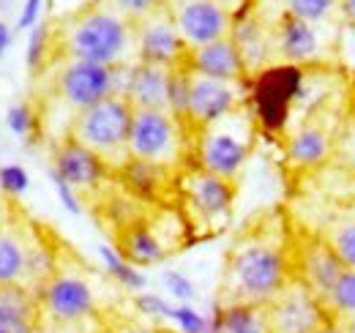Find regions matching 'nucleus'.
<instances>
[{
  "label": "nucleus",
  "instance_id": "1",
  "mask_svg": "<svg viewBox=\"0 0 355 333\" xmlns=\"http://www.w3.org/2000/svg\"><path fill=\"white\" fill-rule=\"evenodd\" d=\"M293 276V230L282 210L252 219L224 257L216 306L268 303Z\"/></svg>",
  "mask_w": 355,
  "mask_h": 333
},
{
  "label": "nucleus",
  "instance_id": "2",
  "mask_svg": "<svg viewBox=\"0 0 355 333\" xmlns=\"http://www.w3.org/2000/svg\"><path fill=\"white\" fill-rule=\"evenodd\" d=\"M58 52L71 60H90L101 66L137 63L134 25L107 6H90L60 19V31H52Z\"/></svg>",
  "mask_w": 355,
  "mask_h": 333
},
{
  "label": "nucleus",
  "instance_id": "3",
  "mask_svg": "<svg viewBox=\"0 0 355 333\" xmlns=\"http://www.w3.org/2000/svg\"><path fill=\"white\" fill-rule=\"evenodd\" d=\"M254 139H257V115L249 104H243L230 115L194 131V145H191L194 164L235 183L252 156Z\"/></svg>",
  "mask_w": 355,
  "mask_h": 333
},
{
  "label": "nucleus",
  "instance_id": "4",
  "mask_svg": "<svg viewBox=\"0 0 355 333\" xmlns=\"http://www.w3.org/2000/svg\"><path fill=\"white\" fill-rule=\"evenodd\" d=\"M134 107L126 96L115 93L101 99L88 110L77 112L69 121L66 137L77 139L93 151L112 172H121V166L129 162V128H132Z\"/></svg>",
  "mask_w": 355,
  "mask_h": 333
},
{
  "label": "nucleus",
  "instance_id": "5",
  "mask_svg": "<svg viewBox=\"0 0 355 333\" xmlns=\"http://www.w3.org/2000/svg\"><path fill=\"white\" fill-rule=\"evenodd\" d=\"M342 121H345V96L342 93H328L314 101L301 118L284 142V159L293 172H311L322 166L342 134Z\"/></svg>",
  "mask_w": 355,
  "mask_h": 333
},
{
  "label": "nucleus",
  "instance_id": "6",
  "mask_svg": "<svg viewBox=\"0 0 355 333\" xmlns=\"http://www.w3.org/2000/svg\"><path fill=\"white\" fill-rule=\"evenodd\" d=\"M194 131L170 110H134L129 128V159L159 164L170 172L183 169L191 153Z\"/></svg>",
  "mask_w": 355,
  "mask_h": 333
},
{
  "label": "nucleus",
  "instance_id": "7",
  "mask_svg": "<svg viewBox=\"0 0 355 333\" xmlns=\"http://www.w3.org/2000/svg\"><path fill=\"white\" fill-rule=\"evenodd\" d=\"M129 66H101L90 60H71L63 58L55 74V96L58 101L71 112V118L93 104H98L107 96H115L126 90L129 83Z\"/></svg>",
  "mask_w": 355,
  "mask_h": 333
},
{
  "label": "nucleus",
  "instance_id": "8",
  "mask_svg": "<svg viewBox=\"0 0 355 333\" xmlns=\"http://www.w3.org/2000/svg\"><path fill=\"white\" fill-rule=\"evenodd\" d=\"M178 191L186 205L189 221L197 230L219 232L230 221V213L235 205V183L224 180L219 175L189 164L178 175Z\"/></svg>",
  "mask_w": 355,
  "mask_h": 333
},
{
  "label": "nucleus",
  "instance_id": "9",
  "mask_svg": "<svg viewBox=\"0 0 355 333\" xmlns=\"http://www.w3.org/2000/svg\"><path fill=\"white\" fill-rule=\"evenodd\" d=\"M328 28L334 25H309L290 14H279L270 25L273 66H293V69L325 66L328 55L334 52V33H325Z\"/></svg>",
  "mask_w": 355,
  "mask_h": 333
},
{
  "label": "nucleus",
  "instance_id": "10",
  "mask_svg": "<svg viewBox=\"0 0 355 333\" xmlns=\"http://www.w3.org/2000/svg\"><path fill=\"white\" fill-rule=\"evenodd\" d=\"M39 309L55 325H80L96 314L93 284L74 268H55L39 290Z\"/></svg>",
  "mask_w": 355,
  "mask_h": 333
},
{
  "label": "nucleus",
  "instance_id": "11",
  "mask_svg": "<svg viewBox=\"0 0 355 333\" xmlns=\"http://www.w3.org/2000/svg\"><path fill=\"white\" fill-rule=\"evenodd\" d=\"M252 85L249 83H224L202 74L189 71V107H186V126L191 131L214 123L232 110L249 104Z\"/></svg>",
  "mask_w": 355,
  "mask_h": 333
},
{
  "label": "nucleus",
  "instance_id": "12",
  "mask_svg": "<svg viewBox=\"0 0 355 333\" xmlns=\"http://www.w3.org/2000/svg\"><path fill=\"white\" fill-rule=\"evenodd\" d=\"M266 320L268 333H311L328 317L314 292L298 276H290L266 303Z\"/></svg>",
  "mask_w": 355,
  "mask_h": 333
},
{
  "label": "nucleus",
  "instance_id": "13",
  "mask_svg": "<svg viewBox=\"0 0 355 333\" xmlns=\"http://www.w3.org/2000/svg\"><path fill=\"white\" fill-rule=\"evenodd\" d=\"M134 49H137V60H142V63H156V66H167V69L186 63L189 46L178 33L170 3L162 6L159 11L148 14L145 19L134 22Z\"/></svg>",
  "mask_w": 355,
  "mask_h": 333
},
{
  "label": "nucleus",
  "instance_id": "14",
  "mask_svg": "<svg viewBox=\"0 0 355 333\" xmlns=\"http://www.w3.org/2000/svg\"><path fill=\"white\" fill-rule=\"evenodd\" d=\"M345 265L334 249L322 241L320 232L314 230H293V276H298L314 298L322 303V298L334 287Z\"/></svg>",
  "mask_w": 355,
  "mask_h": 333
},
{
  "label": "nucleus",
  "instance_id": "15",
  "mask_svg": "<svg viewBox=\"0 0 355 333\" xmlns=\"http://www.w3.org/2000/svg\"><path fill=\"white\" fill-rule=\"evenodd\" d=\"M178 33L189 49L227 39L232 33V14L216 0H173Z\"/></svg>",
  "mask_w": 355,
  "mask_h": 333
},
{
  "label": "nucleus",
  "instance_id": "16",
  "mask_svg": "<svg viewBox=\"0 0 355 333\" xmlns=\"http://www.w3.org/2000/svg\"><path fill=\"white\" fill-rule=\"evenodd\" d=\"M52 169L80 191H93L98 189L110 175L112 169L104 164L93 151H88L85 145H80L77 139L71 137H63L58 139L55 151H52Z\"/></svg>",
  "mask_w": 355,
  "mask_h": 333
},
{
  "label": "nucleus",
  "instance_id": "17",
  "mask_svg": "<svg viewBox=\"0 0 355 333\" xmlns=\"http://www.w3.org/2000/svg\"><path fill=\"white\" fill-rule=\"evenodd\" d=\"M189 71L211 77V80H224V83H249V71L246 63L238 52V46L232 42V36L211 42L205 46H194L186 55L183 63Z\"/></svg>",
  "mask_w": 355,
  "mask_h": 333
},
{
  "label": "nucleus",
  "instance_id": "18",
  "mask_svg": "<svg viewBox=\"0 0 355 333\" xmlns=\"http://www.w3.org/2000/svg\"><path fill=\"white\" fill-rule=\"evenodd\" d=\"M167 87H170V69L156 63L137 60L129 69V83L123 96L134 110H170L167 107Z\"/></svg>",
  "mask_w": 355,
  "mask_h": 333
},
{
  "label": "nucleus",
  "instance_id": "19",
  "mask_svg": "<svg viewBox=\"0 0 355 333\" xmlns=\"http://www.w3.org/2000/svg\"><path fill=\"white\" fill-rule=\"evenodd\" d=\"M115 249L121 251L132 265H137V268L159 265L170 254L167 241L156 232V227L150 221H132V224H126L121 230V235H118V246Z\"/></svg>",
  "mask_w": 355,
  "mask_h": 333
},
{
  "label": "nucleus",
  "instance_id": "20",
  "mask_svg": "<svg viewBox=\"0 0 355 333\" xmlns=\"http://www.w3.org/2000/svg\"><path fill=\"white\" fill-rule=\"evenodd\" d=\"M39 295L22 287H0V333H39Z\"/></svg>",
  "mask_w": 355,
  "mask_h": 333
},
{
  "label": "nucleus",
  "instance_id": "21",
  "mask_svg": "<svg viewBox=\"0 0 355 333\" xmlns=\"http://www.w3.org/2000/svg\"><path fill=\"white\" fill-rule=\"evenodd\" d=\"M211 333H268L266 303L214 306Z\"/></svg>",
  "mask_w": 355,
  "mask_h": 333
},
{
  "label": "nucleus",
  "instance_id": "22",
  "mask_svg": "<svg viewBox=\"0 0 355 333\" xmlns=\"http://www.w3.org/2000/svg\"><path fill=\"white\" fill-rule=\"evenodd\" d=\"M317 232L334 249V254L339 257V262L345 268L355 271V210H339Z\"/></svg>",
  "mask_w": 355,
  "mask_h": 333
},
{
  "label": "nucleus",
  "instance_id": "23",
  "mask_svg": "<svg viewBox=\"0 0 355 333\" xmlns=\"http://www.w3.org/2000/svg\"><path fill=\"white\" fill-rule=\"evenodd\" d=\"M121 178H123V183L137 191L139 197H156L159 191H162V186L175 175V172H170V169H164V166L159 164H148V162H139V159H129L126 164L121 166V172H118Z\"/></svg>",
  "mask_w": 355,
  "mask_h": 333
},
{
  "label": "nucleus",
  "instance_id": "24",
  "mask_svg": "<svg viewBox=\"0 0 355 333\" xmlns=\"http://www.w3.org/2000/svg\"><path fill=\"white\" fill-rule=\"evenodd\" d=\"M98 257H101V262H104V271L123 287V290L129 292H145V287H148V276L137 268V265H132L121 251L115 249V246H107V244H101L98 246Z\"/></svg>",
  "mask_w": 355,
  "mask_h": 333
},
{
  "label": "nucleus",
  "instance_id": "25",
  "mask_svg": "<svg viewBox=\"0 0 355 333\" xmlns=\"http://www.w3.org/2000/svg\"><path fill=\"white\" fill-rule=\"evenodd\" d=\"M322 311H325L328 320H339V317L355 314V271L345 268L339 273L334 287L322 298Z\"/></svg>",
  "mask_w": 355,
  "mask_h": 333
},
{
  "label": "nucleus",
  "instance_id": "26",
  "mask_svg": "<svg viewBox=\"0 0 355 333\" xmlns=\"http://www.w3.org/2000/svg\"><path fill=\"white\" fill-rule=\"evenodd\" d=\"M282 14L304 19L309 25H342L336 17V0H284Z\"/></svg>",
  "mask_w": 355,
  "mask_h": 333
},
{
  "label": "nucleus",
  "instance_id": "27",
  "mask_svg": "<svg viewBox=\"0 0 355 333\" xmlns=\"http://www.w3.org/2000/svg\"><path fill=\"white\" fill-rule=\"evenodd\" d=\"M52 44H55V33H52V25L49 22H39L33 31H31V39H28V69L31 71H39L49 60V52H52Z\"/></svg>",
  "mask_w": 355,
  "mask_h": 333
},
{
  "label": "nucleus",
  "instance_id": "28",
  "mask_svg": "<svg viewBox=\"0 0 355 333\" xmlns=\"http://www.w3.org/2000/svg\"><path fill=\"white\" fill-rule=\"evenodd\" d=\"M167 320H173L180 333H211V317L197 311L191 303H173Z\"/></svg>",
  "mask_w": 355,
  "mask_h": 333
},
{
  "label": "nucleus",
  "instance_id": "29",
  "mask_svg": "<svg viewBox=\"0 0 355 333\" xmlns=\"http://www.w3.org/2000/svg\"><path fill=\"white\" fill-rule=\"evenodd\" d=\"M170 0H101V6H107L110 11H115L118 17L129 19V22H139L145 19L148 14L159 11L162 6H167Z\"/></svg>",
  "mask_w": 355,
  "mask_h": 333
},
{
  "label": "nucleus",
  "instance_id": "30",
  "mask_svg": "<svg viewBox=\"0 0 355 333\" xmlns=\"http://www.w3.org/2000/svg\"><path fill=\"white\" fill-rule=\"evenodd\" d=\"M0 189L8 197H22L31 189V175L28 169L19 164H6L0 166Z\"/></svg>",
  "mask_w": 355,
  "mask_h": 333
},
{
  "label": "nucleus",
  "instance_id": "31",
  "mask_svg": "<svg viewBox=\"0 0 355 333\" xmlns=\"http://www.w3.org/2000/svg\"><path fill=\"white\" fill-rule=\"evenodd\" d=\"M162 284H164V292H170V298H175L178 303H191L197 298L194 282L183 271H164Z\"/></svg>",
  "mask_w": 355,
  "mask_h": 333
},
{
  "label": "nucleus",
  "instance_id": "32",
  "mask_svg": "<svg viewBox=\"0 0 355 333\" xmlns=\"http://www.w3.org/2000/svg\"><path fill=\"white\" fill-rule=\"evenodd\" d=\"M6 126H8V131H14L17 137L33 134V128H36V110H33L31 104H25V101L8 107V112H6Z\"/></svg>",
  "mask_w": 355,
  "mask_h": 333
},
{
  "label": "nucleus",
  "instance_id": "33",
  "mask_svg": "<svg viewBox=\"0 0 355 333\" xmlns=\"http://www.w3.org/2000/svg\"><path fill=\"white\" fill-rule=\"evenodd\" d=\"M134 309H137L142 317H148V320H167L173 303H170L167 298L156 295V292H137V295H134Z\"/></svg>",
  "mask_w": 355,
  "mask_h": 333
},
{
  "label": "nucleus",
  "instance_id": "34",
  "mask_svg": "<svg viewBox=\"0 0 355 333\" xmlns=\"http://www.w3.org/2000/svg\"><path fill=\"white\" fill-rule=\"evenodd\" d=\"M49 180H52V186H55V191H58V200H60V205L69 210V213H74V216H80L83 213V200H80V194H77V189L71 186V183H66L52 166H49Z\"/></svg>",
  "mask_w": 355,
  "mask_h": 333
},
{
  "label": "nucleus",
  "instance_id": "35",
  "mask_svg": "<svg viewBox=\"0 0 355 333\" xmlns=\"http://www.w3.org/2000/svg\"><path fill=\"white\" fill-rule=\"evenodd\" d=\"M42 8H44V0H25L22 11H19V19H17V28L31 33L42 19Z\"/></svg>",
  "mask_w": 355,
  "mask_h": 333
},
{
  "label": "nucleus",
  "instance_id": "36",
  "mask_svg": "<svg viewBox=\"0 0 355 333\" xmlns=\"http://www.w3.org/2000/svg\"><path fill=\"white\" fill-rule=\"evenodd\" d=\"M336 17L342 25L355 28V0H336Z\"/></svg>",
  "mask_w": 355,
  "mask_h": 333
},
{
  "label": "nucleus",
  "instance_id": "37",
  "mask_svg": "<svg viewBox=\"0 0 355 333\" xmlns=\"http://www.w3.org/2000/svg\"><path fill=\"white\" fill-rule=\"evenodd\" d=\"M8 46H11V28L0 19V60H3V55H6Z\"/></svg>",
  "mask_w": 355,
  "mask_h": 333
},
{
  "label": "nucleus",
  "instance_id": "38",
  "mask_svg": "<svg viewBox=\"0 0 355 333\" xmlns=\"http://www.w3.org/2000/svg\"><path fill=\"white\" fill-rule=\"evenodd\" d=\"M121 333H167V331H159V328L145 325V323H129V325H123Z\"/></svg>",
  "mask_w": 355,
  "mask_h": 333
},
{
  "label": "nucleus",
  "instance_id": "39",
  "mask_svg": "<svg viewBox=\"0 0 355 333\" xmlns=\"http://www.w3.org/2000/svg\"><path fill=\"white\" fill-rule=\"evenodd\" d=\"M216 3H219V6H224V8H227L232 17H235V14H238L243 6H249L252 0H216Z\"/></svg>",
  "mask_w": 355,
  "mask_h": 333
},
{
  "label": "nucleus",
  "instance_id": "40",
  "mask_svg": "<svg viewBox=\"0 0 355 333\" xmlns=\"http://www.w3.org/2000/svg\"><path fill=\"white\" fill-rule=\"evenodd\" d=\"M334 323L339 325V331H342V333H355V314L339 317V320H334Z\"/></svg>",
  "mask_w": 355,
  "mask_h": 333
},
{
  "label": "nucleus",
  "instance_id": "41",
  "mask_svg": "<svg viewBox=\"0 0 355 333\" xmlns=\"http://www.w3.org/2000/svg\"><path fill=\"white\" fill-rule=\"evenodd\" d=\"M311 333H342V331H339V325H336L334 320H325L322 325H317V328H314Z\"/></svg>",
  "mask_w": 355,
  "mask_h": 333
},
{
  "label": "nucleus",
  "instance_id": "42",
  "mask_svg": "<svg viewBox=\"0 0 355 333\" xmlns=\"http://www.w3.org/2000/svg\"><path fill=\"white\" fill-rule=\"evenodd\" d=\"M254 3V8H263V6H268V3H279V6H284V0H252Z\"/></svg>",
  "mask_w": 355,
  "mask_h": 333
}]
</instances>
